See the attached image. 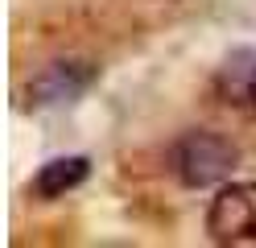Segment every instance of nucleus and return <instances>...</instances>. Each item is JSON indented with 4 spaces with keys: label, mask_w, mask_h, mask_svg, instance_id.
<instances>
[{
    "label": "nucleus",
    "mask_w": 256,
    "mask_h": 248,
    "mask_svg": "<svg viewBox=\"0 0 256 248\" xmlns=\"http://www.w3.org/2000/svg\"><path fill=\"white\" fill-rule=\"evenodd\" d=\"M206 236L228 248H256V182H232L211 198Z\"/></svg>",
    "instance_id": "nucleus-2"
},
{
    "label": "nucleus",
    "mask_w": 256,
    "mask_h": 248,
    "mask_svg": "<svg viewBox=\"0 0 256 248\" xmlns=\"http://www.w3.org/2000/svg\"><path fill=\"white\" fill-rule=\"evenodd\" d=\"M91 79H95V71L87 62H54L50 71L29 87V95H38L34 104H62V99H74L78 91H87Z\"/></svg>",
    "instance_id": "nucleus-4"
},
{
    "label": "nucleus",
    "mask_w": 256,
    "mask_h": 248,
    "mask_svg": "<svg viewBox=\"0 0 256 248\" xmlns=\"http://www.w3.org/2000/svg\"><path fill=\"white\" fill-rule=\"evenodd\" d=\"M215 95L228 108L256 116V46H240L223 58L215 75Z\"/></svg>",
    "instance_id": "nucleus-3"
},
{
    "label": "nucleus",
    "mask_w": 256,
    "mask_h": 248,
    "mask_svg": "<svg viewBox=\"0 0 256 248\" xmlns=\"http://www.w3.org/2000/svg\"><path fill=\"white\" fill-rule=\"evenodd\" d=\"M91 174V161L87 157H54V161H46L38 178H34V194L38 198H62L66 190L74 186H83Z\"/></svg>",
    "instance_id": "nucleus-5"
},
{
    "label": "nucleus",
    "mask_w": 256,
    "mask_h": 248,
    "mask_svg": "<svg viewBox=\"0 0 256 248\" xmlns=\"http://www.w3.org/2000/svg\"><path fill=\"white\" fill-rule=\"evenodd\" d=\"M236 161H240V149L228 137L206 132V128L186 132V137H178V145L170 149L174 174H178V182L190 186V190H202V186H215V182L232 178Z\"/></svg>",
    "instance_id": "nucleus-1"
}]
</instances>
